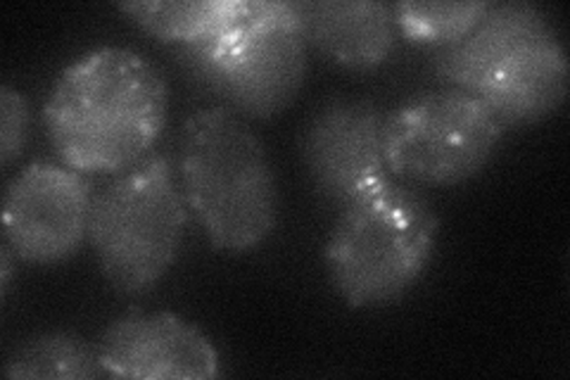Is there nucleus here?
Here are the masks:
<instances>
[{"mask_svg": "<svg viewBox=\"0 0 570 380\" xmlns=\"http://www.w3.org/2000/svg\"><path fill=\"white\" fill-rule=\"evenodd\" d=\"M305 41L347 69L381 67L395 50L397 25L387 3L305 0L293 3Z\"/></svg>", "mask_w": 570, "mask_h": 380, "instance_id": "obj_11", "label": "nucleus"}, {"mask_svg": "<svg viewBox=\"0 0 570 380\" xmlns=\"http://www.w3.org/2000/svg\"><path fill=\"white\" fill-rule=\"evenodd\" d=\"M188 205L165 157H146L96 197L88 222L102 276L136 295L163 279L184 245Z\"/></svg>", "mask_w": 570, "mask_h": 380, "instance_id": "obj_5", "label": "nucleus"}, {"mask_svg": "<svg viewBox=\"0 0 570 380\" xmlns=\"http://www.w3.org/2000/svg\"><path fill=\"white\" fill-rule=\"evenodd\" d=\"M31 131V107L20 90L0 88V162L10 167L22 155Z\"/></svg>", "mask_w": 570, "mask_h": 380, "instance_id": "obj_16", "label": "nucleus"}, {"mask_svg": "<svg viewBox=\"0 0 570 380\" xmlns=\"http://www.w3.org/2000/svg\"><path fill=\"white\" fill-rule=\"evenodd\" d=\"M492 3L475 0V3H397L395 12L397 31L409 43L444 48L461 41L480 20Z\"/></svg>", "mask_w": 570, "mask_h": 380, "instance_id": "obj_15", "label": "nucleus"}, {"mask_svg": "<svg viewBox=\"0 0 570 380\" xmlns=\"http://www.w3.org/2000/svg\"><path fill=\"white\" fill-rule=\"evenodd\" d=\"M383 121L366 98H333L314 113L302 131V159L326 203L343 210L390 184Z\"/></svg>", "mask_w": 570, "mask_h": 380, "instance_id": "obj_8", "label": "nucleus"}, {"mask_svg": "<svg viewBox=\"0 0 570 380\" xmlns=\"http://www.w3.org/2000/svg\"><path fill=\"white\" fill-rule=\"evenodd\" d=\"M12 257H17L12 247L8 243H3V250H0V293H3V298H8V291H10Z\"/></svg>", "mask_w": 570, "mask_h": 380, "instance_id": "obj_17", "label": "nucleus"}, {"mask_svg": "<svg viewBox=\"0 0 570 380\" xmlns=\"http://www.w3.org/2000/svg\"><path fill=\"white\" fill-rule=\"evenodd\" d=\"M124 14L165 43L190 46L207 36L224 17L228 0H134L117 6Z\"/></svg>", "mask_w": 570, "mask_h": 380, "instance_id": "obj_14", "label": "nucleus"}, {"mask_svg": "<svg viewBox=\"0 0 570 380\" xmlns=\"http://www.w3.org/2000/svg\"><path fill=\"white\" fill-rule=\"evenodd\" d=\"M186 205L217 252L259 247L278 220L276 174L262 140L228 107L198 110L178 143Z\"/></svg>", "mask_w": 570, "mask_h": 380, "instance_id": "obj_2", "label": "nucleus"}, {"mask_svg": "<svg viewBox=\"0 0 570 380\" xmlns=\"http://www.w3.org/2000/svg\"><path fill=\"white\" fill-rule=\"evenodd\" d=\"M504 131L478 96L448 88L392 110L383 121V153L390 174L423 186H459L490 165Z\"/></svg>", "mask_w": 570, "mask_h": 380, "instance_id": "obj_6", "label": "nucleus"}, {"mask_svg": "<svg viewBox=\"0 0 570 380\" xmlns=\"http://www.w3.org/2000/svg\"><path fill=\"white\" fill-rule=\"evenodd\" d=\"M98 352L115 378L212 380L219 376V352L212 340L171 312L129 310L107 325Z\"/></svg>", "mask_w": 570, "mask_h": 380, "instance_id": "obj_9", "label": "nucleus"}, {"mask_svg": "<svg viewBox=\"0 0 570 380\" xmlns=\"http://www.w3.org/2000/svg\"><path fill=\"white\" fill-rule=\"evenodd\" d=\"M181 58L228 110L272 119L305 84L307 41L293 3L228 0L217 27L184 46Z\"/></svg>", "mask_w": 570, "mask_h": 380, "instance_id": "obj_4", "label": "nucleus"}, {"mask_svg": "<svg viewBox=\"0 0 570 380\" xmlns=\"http://www.w3.org/2000/svg\"><path fill=\"white\" fill-rule=\"evenodd\" d=\"M94 191L88 178L56 162H31L3 195V235L17 260L58 264L88 238Z\"/></svg>", "mask_w": 570, "mask_h": 380, "instance_id": "obj_7", "label": "nucleus"}, {"mask_svg": "<svg viewBox=\"0 0 570 380\" xmlns=\"http://www.w3.org/2000/svg\"><path fill=\"white\" fill-rule=\"evenodd\" d=\"M165 77L140 52L102 46L71 62L52 84L43 124L52 150L81 174L127 172L163 136Z\"/></svg>", "mask_w": 570, "mask_h": 380, "instance_id": "obj_1", "label": "nucleus"}, {"mask_svg": "<svg viewBox=\"0 0 570 380\" xmlns=\"http://www.w3.org/2000/svg\"><path fill=\"white\" fill-rule=\"evenodd\" d=\"M438 231L431 205L392 181L350 203L324 250L335 293L354 310L402 300L431 264Z\"/></svg>", "mask_w": 570, "mask_h": 380, "instance_id": "obj_3", "label": "nucleus"}, {"mask_svg": "<svg viewBox=\"0 0 570 380\" xmlns=\"http://www.w3.org/2000/svg\"><path fill=\"white\" fill-rule=\"evenodd\" d=\"M570 67L554 27L530 36L499 60L475 88L492 115L507 126H528L554 115L566 103Z\"/></svg>", "mask_w": 570, "mask_h": 380, "instance_id": "obj_10", "label": "nucleus"}, {"mask_svg": "<svg viewBox=\"0 0 570 380\" xmlns=\"http://www.w3.org/2000/svg\"><path fill=\"white\" fill-rule=\"evenodd\" d=\"M551 29L549 17L532 3H502L490 6L461 41L438 48L433 69L440 81L450 88L475 94L488 71L502 60L509 50L528 41L530 36Z\"/></svg>", "mask_w": 570, "mask_h": 380, "instance_id": "obj_12", "label": "nucleus"}, {"mask_svg": "<svg viewBox=\"0 0 570 380\" xmlns=\"http://www.w3.org/2000/svg\"><path fill=\"white\" fill-rule=\"evenodd\" d=\"M3 376L12 380H96L107 373L94 342L71 331H48L14 345Z\"/></svg>", "mask_w": 570, "mask_h": 380, "instance_id": "obj_13", "label": "nucleus"}]
</instances>
